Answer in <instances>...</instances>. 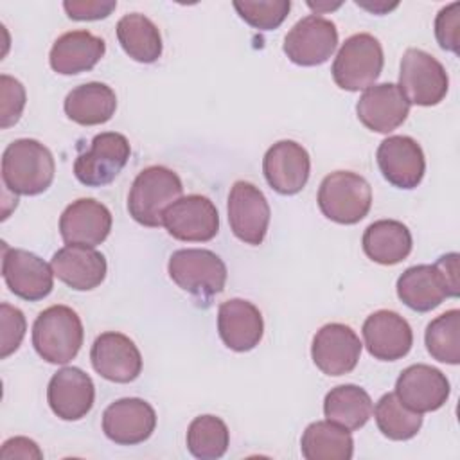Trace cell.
Masks as SVG:
<instances>
[{
  "label": "cell",
  "instance_id": "1",
  "mask_svg": "<svg viewBox=\"0 0 460 460\" xmlns=\"http://www.w3.org/2000/svg\"><path fill=\"white\" fill-rule=\"evenodd\" d=\"M395 288L401 302L417 313L438 307L447 296L456 298L460 293L458 253L451 252L435 264H417L404 270Z\"/></svg>",
  "mask_w": 460,
  "mask_h": 460
},
{
  "label": "cell",
  "instance_id": "2",
  "mask_svg": "<svg viewBox=\"0 0 460 460\" xmlns=\"http://www.w3.org/2000/svg\"><path fill=\"white\" fill-rule=\"evenodd\" d=\"M54 172L52 153L34 138H18L2 155V181L13 194L36 196L45 192Z\"/></svg>",
  "mask_w": 460,
  "mask_h": 460
},
{
  "label": "cell",
  "instance_id": "3",
  "mask_svg": "<svg viewBox=\"0 0 460 460\" xmlns=\"http://www.w3.org/2000/svg\"><path fill=\"white\" fill-rule=\"evenodd\" d=\"M180 176L164 165L146 167L137 174L128 194L129 216L144 226H162L164 212L181 198Z\"/></svg>",
  "mask_w": 460,
  "mask_h": 460
},
{
  "label": "cell",
  "instance_id": "4",
  "mask_svg": "<svg viewBox=\"0 0 460 460\" xmlns=\"http://www.w3.org/2000/svg\"><path fill=\"white\" fill-rule=\"evenodd\" d=\"M84 331L81 318L68 305H50L43 309L32 325V345L41 359L52 365L72 361L81 345Z\"/></svg>",
  "mask_w": 460,
  "mask_h": 460
},
{
  "label": "cell",
  "instance_id": "5",
  "mask_svg": "<svg viewBox=\"0 0 460 460\" xmlns=\"http://www.w3.org/2000/svg\"><path fill=\"white\" fill-rule=\"evenodd\" d=\"M316 201L327 219L340 225H356L372 207V189L361 174L334 171L322 180Z\"/></svg>",
  "mask_w": 460,
  "mask_h": 460
},
{
  "label": "cell",
  "instance_id": "6",
  "mask_svg": "<svg viewBox=\"0 0 460 460\" xmlns=\"http://www.w3.org/2000/svg\"><path fill=\"white\" fill-rule=\"evenodd\" d=\"M383 65L385 56L379 40L368 32H359L347 38L340 47L331 74L341 90L359 92L376 83Z\"/></svg>",
  "mask_w": 460,
  "mask_h": 460
},
{
  "label": "cell",
  "instance_id": "7",
  "mask_svg": "<svg viewBox=\"0 0 460 460\" xmlns=\"http://www.w3.org/2000/svg\"><path fill=\"white\" fill-rule=\"evenodd\" d=\"M167 271L180 289L201 300H208L221 293L226 284V266L223 259L203 248L172 252L167 262Z\"/></svg>",
  "mask_w": 460,
  "mask_h": 460
},
{
  "label": "cell",
  "instance_id": "8",
  "mask_svg": "<svg viewBox=\"0 0 460 460\" xmlns=\"http://www.w3.org/2000/svg\"><path fill=\"white\" fill-rule=\"evenodd\" d=\"M399 90L410 104L435 106L449 88V77L438 59L420 49H408L401 59Z\"/></svg>",
  "mask_w": 460,
  "mask_h": 460
},
{
  "label": "cell",
  "instance_id": "9",
  "mask_svg": "<svg viewBox=\"0 0 460 460\" xmlns=\"http://www.w3.org/2000/svg\"><path fill=\"white\" fill-rule=\"evenodd\" d=\"M129 155L131 147L122 133H99L92 138L90 147L77 155L74 162V174L86 187L108 185L124 169Z\"/></svg>",
  "mask_w": 460,
  "mask_h": 460
},
{
  "label": "cell",
  "instance_id": "10",
  "mask_svg": "<svg viewBox=\"0 0 460 460\" xmlns=\"http://www.w3.org/2000/svg\"><path fill=\"white\" fill-rule=\"evenodd\" d=\"M336 45L338 29L334 22L320 14H307L286 34L282 50L295 65L316 66L332 56Z\"/></svg>",
  "mask_w": 460,
  "mask_h": 460
},
{
  "label": "cell",
  "instance_id": "11",
  "mask_svg": "<svg viewBox=\"0 0 460 460\" xmlns=\"http://www.w3.org/2000/svg\"><path fill=\"white\" fill-rule=\"evenodd\" d=\"M162 226L178 241L205 243L217 235L219 214L207 196L189 194L164 212Z\"/></svg>",
  "mask_w": 460,
  "mask_h": 460
},
{
  "label": "cell",
  "instance_id": "12",
  "mask_svg": "<svg viewBox=\"0 0 460 460\" xmlns=\"http://www.w3.org/2000/svg\"><path fill=\"white\" fill-rule=\"evenodd\" d=\"M2 275L13 295L22 300L38 302L54 288V271L41 257L22 248L4 244Z\"/></svg>",
  "mask_w": 460,
  "mask_h": 460
},
{
  "label": "cell",
  "instance_id": "13",
  "mask_svg": "<svg viewBox=\"0 0 460 460\" xmlns=\"http://www.w3.org/2000/svg\"><path fill=\"white\" fill-rule=\"evenodd\" d=\"M228 223L234 235L252 246L264 241L270 225V205L259 187L250 181H235L228 194Z\"/></svg>",
  "mask_w": 460,
  "mask_h": 460
},
{
  "label": "cell",
  "instance_id": "14",
  "mask_svg": "<svg viewBox=\"0 0 460 460\" xmlns=\"http://www.w3.org/2000/svg\"><path fill=\"white\" fill-rule=\"evenodd\" d=\"M262 172L275 192L284 196L298 194L309 180V153L295 140H279L266 151Z\"/></svg>",
  "mask_w": 460,
  "mask_h": 460
},
{
  "label": "cell",
  "instance_id": "15",
  "mask_svg": "<svg viewBox=\"0 0 460 460\" xmlns=\"http://www.w3.org/2000/svg\"><path fill=\"white\" fill-rule=\"evenodd\" d=\"M359 336L345 323H325L313 338L311 356L323 374L343 376L356 368L361 356Z\"/></svg>",
  "mask_w": 460,
  "mask_h": 460
},
{
  "label": "cell",
  "instance_id": "16",
  "mask_svg": "<svg viewBox=\"0 0 460 460\" xmlns=\"http://www.w3.org/2000/svg\"><path fill=\"white\" fill-rule=\"evenodd\" d=\"M377 167L383 178L397 189H415L426 171L422 147L406 135L385 138L376 153Z\"/></svg>",
  "mask_w": 460,
  "mask_h": 460
},
{
  "label": "cell",
  "instance_id": "17",
  "mask_svg": "<svg viewBox=\"0 0 460 460\" xmlns=\"http://www.w3.org/2000/svg\"><path fill=\"white\" fill-rule=\"evenodd\" d=\"M155 428V408L138 397L117 399L102 413V431L119 446L140 444L153 435Z\"/></svg>",
  "mask_w": 460,
  "mask_h": 460
},
{
  "label": "cell",
  "instance_id": "18",
  "mask_svg": "<svg viewBox=\"0 0 460 460\" xmlns=\"http://www.w3.org/2000/svg\"><path fill=\"white\" fill-rule=\"evenodd\" d=\"M90 359L93 370L113 383H131L142 372L138 347L122 332L108 331L95 338Z\"/></svg>",
  "mask_w": 460,
  "mask_h": 460
},
{
  "label": "cell",
  "instance_id": "19",
  "mask_svg": "<svg viewBox=\"0 0 460 460\" xmlns=\"http://www.w3.org/2000/svg\"><path fill=\"white\" fill-rule=\"evenodd\" d=\"M451 386L438 368L424 363L410 365L395 381V395L410 410L426 413L442 408L449 397Z\"/></svg>",
  "mask_w": 460,
  "mask_h": 460
},
{
  "label": "cell",
  "instance_id": "20",
  "mask_svg": "<svg viewBox=\"0 0 460 460\" xmlns=\"http://www.w3.org/2000/svg\"><path fill=\"white\" fill-rule=\"evenodd\" d=\"M47 401L54 415L59 419L79 420L93 406V381L84 370L77 367H63L49 381Z\"/></svg>",
  "mask_w": 460,
  "mask_h": 460
},
{
  "label": "cell",
  "instance_id": "21",
  "mask_svg": "<svg viewBox=\"0 0 460 460\" xmlns=\"http://www.w3.org/2000/svg\"><path fill=\"white\" fill-rule=\"evenodd\" d=\"M363 340L370 356L381 361L404 358L413 345L410 323L395 311L379 309L363 323Z\"/></svg>",
  "mask_w": 460,
  "mask_h": 460
},
{
  "label": "cell",
  "instance_id": "22",
  "mask_svg": "<svg viewBox=\"0 0 460 460\" xmlns=\"http://www.w3.org/2000/svg\"><path fill=\"white\" fill-rule=\"evenodd\" d=\"M111 230V212L93 198L72 201L59 217V234L66 244L95 248Z\"/></svg>",
  "mask_w": 460,
  "mask_h": 460
},
{
  "label": "cell",
  "instance_id": "23",
  "mask_svg": "<svg viewBox=\"0 0 460 460\" xmlns=\"http://www.w3.org/2000/svg\"><path fill=\"white\" fill-rule=\"evenodd\" d=\"M356 113L359 122L376 133H390L397 129L410 113V102L397 84L381 83L368 86L358 104Z\"/></svg>",
  "mask_w": 460,
  "mask_h": 460
},
{
  "label": "cell",
  "instance_id": "24",
  "mask_svg": "<svg viewBox=\"0 0 460 460\" xmlns=\"http://www.w3.org/2000/svg\"><path fill=\"white\" fill-rule=\"evenodd\" d=\"M50 266L54 277L75 291H90L102 284L106 277V259L101 252L92 246L66 244L59 248L52 259Z\"/></svg>",
  "mask_w": 460,
  "mask_h": 460
},
{
  "label": "cell",
  "instance_id": "25",
  "mask_svg": "<svg viewBox=\"0 0 460 460\" xmlns=\"http://www.w3.org/2000/svg\"><path fill=\"white\" fill-rule=\"evenodd\" d=\"M217 332L228 349L248 352L262 340V314L252 302L230 298L217 309Z\"/></svg>",
  "mask_w": 460,
  "mask_h": 460
},
{
  "label": "cell",
  "instance_id": "26",
  "mask_svg": "<svg viewBox=\"0 0 460 460\" xmlns=\"http://www.w3.org/2000/svg\"><path fill=\"white\" fill-rule=\"evenodd\" d=\"M106 52L102 38L90 31H70L61 34L49 54L50 68L61 75H77L92 70Z\"/></svg>",
  "mask_w": 460,
  "mask_h": 460
},
{
  "label": "cell",
  "instance_id": "27",
  "mask_svg": "<svg viewBox=\"0 0 460 460\" xmlns=\"http://www.w3.org/2000/svg\"><path fill=\"white\" fill-rule=\"evenodd\" d=\"M66 117L81 126L108 122L117 110V95L104 83H84L68 92L63 102Z\"/></svg>",
  "mask_w": 460,
  "mask_h": 460
},
{
  "label": "cell",
  "instance_id": "28",
  "mask_svg": "<svg viewBox=\"0 0 460 460\" xmlns=\"http://www.w3.org/2000/svg\"><path fill=\"white\" fill-rule=\"evenodd\" d=\"M361 244L368 259L383 266H394L410 255L413 243L406 225L395 219H379L367 226Z\"/></svg>",
  "mask_w": 460,
  "mask_h": 460
},
{
  "label": "cell",
  "instance_id": "29",
  "mask_svg": "<svg viewBox=\"0 0 460 460\" xmlns=\"http://www.w3.org/2000/svg\"><path fill=\"white\" fill-rule=\"evenodd\" d=\"M300 451L305 460H350L354 440L349 429L331 420H316L302 433Z\"/></svg>",
  "mask_w": 460,
  "mask_h": 460
},
{
  "label": "cell",
  "instance_id": "30",
  "mask_svg": "<svg viewBox=\"0 0 460 460\" xmlns=\"http://www.w3.org/2000/svg\"><path fill=\"white\" fill-rule=\"evenodd\" d=\"M372 399L358 385H340L327 392L323 399L325 419L349 429H359L372 415Z\"/></svg>",
  "mask_w": 460,
  "mask_h": 460
},
{
  "label": "cell",
  "instance_id": "31",
  "mask_svg": "<svg viewBox=\"0 0 460 460\" xmlns=\"http://www.w3.org/2000/svg\"><path fill=\"white\" fill-rule=\"evenodd\" d=\"M117 40L122 50L138 63H155L162 56V36L158 27L140 13L124 14L117 22Z\"/></svg>",
  "mask_w": 460,
  "mask_h": 460
},
{
  "label": "cell",
  "instance_id": "32",
  "mask_svg": "<svg viewBox=\"0 0 460 460\" xmlns=\"http://www.w3.org/2000/svg\"><path fill=\"white\" fill-rule=\"evenodd\" d=\"M372 410L379 431L390 440H410L422 426V413L410 410L395 394H385Z\"/></svg>",
  "mask_w": 460,
  "mask_h": 460
},
{
  "label": "cell",
  "instance_id": "33",
  "mask_svg": "<svg viewBox=\"0 0 460 460\" xmlns=\"http://www.w3.org/2000/svg\"><path fill=\"white\" fill-rule=\"evenodd\" d=\"M230 444V431L216 415H199L187 428V449L199 460L221 458Z\"/></svg>",
  "mask_w": 460,
  "mask_h": 460
},
{
  "label": "cell",
  "instance_id": "34",
  "mask_svg": "<svg viewBox=\"0 0 460 460\" xmlns=\"http://www.w3.org/2000/svg\"><path fill=\"white\" fill-rule=\"evenodd\" d=\"M429 356L440 363H460V311L449 309L431 320L424 332Z\"/></svg>",
  "mask_w": 460,
  "mask_h": 460
},
{
  "label": "cell",
  "instance_id": "35",
  "mask_svg": "<svg viewBox=\"0 0 460 460\" xmlns=\"http://www.w3.org/2000/svg\"><path fill=\"white\" fill-rule=\"evenodd\" d=\"M237 14L253 29L273 31L288 16L291 9L289 0H235Z\"/></svg>",
  "mask_w": 460,
  "mask_h": 460
},
{
  "label": "cell",
  "instance_id": "36",
  "mask_svg": "<svg viewBox=\"0 0 460 460\" xmlns=\"http://www.w3.org/2000/svg\"><path fill=\"white\" fill-rule=\"evenodd\" d=\"M435 38L444 50L460 52V2L442 7L435 18Z\"/></svg>",
  "mask_w": 460,
  "mask_h": 460
},
{
  "label": "cell",
  "instance_id": "37",
  "mask_svg": "<svg viewBox=\"0 0 460 460\" xmlns=\"http://www.w3.org/2000/svg\"><path fill=\"white\" fill-rule=\"evenodd\" d=\"M0 95H2V128L7 129L9 126L20 120V115L25 108V88L23 84L7 75H0Z\"/></svg>",
  "mask_w": 460,
  "mask_h": 460
},
{
  "label": "cell",
  "instance_id": "38",
  "mask_svg": "<svg viewBox=\"0 0 460 460\" xmlns=\"http://www.w3.org/2000/svg\"><path fill=\"white\" fill-rule=\"evenodd\" d=\"M0 322H2V358L11 356L22 343L25 336V316L18 307L9 304L0 305Z\"/></svg>",
  "mask_w": 460,
  "mask_h": 460
},
{
  "label": "cell",
  "instance_id": "39",
  "mask_svg": "<svg viewBox=\"0 0 460 460\" xmlns=\"http://www.w3.org/2000/svg\"><path fill=\"white\" fill-rule=\"evenodd\" d=\"M117 7L115 0H66L63 2V9L68 18L77 22H92L102 20L110 16Z\"/></svg>",
  "mask_w": 460,
  "mask_h": 460
},
{
  "label": "cell",
  "instance_id": "40",
  "mask_svg": "<svg viewBox=\"0 0 460 460\" xmlns=\"http://www.w3.org/2000/svg\"><path fill=\"white\" fill-rule=\"evenodd\" d=\"M0 458H43L38 444L27 437H14L4 442Z\"/></svg>",
  "mask_w": 460,
  "mask_h": 460
},
{
  "label": "cell",
  "instance_id": "41",
  "mask_svg": "<svg viewBox=\"0 0 460 460\" xmlns=\"http://www.w3.org/2000/svg\"><path fill=\"white\" fill-rule=\"evenodd\" d=\"M356 4H358V5H361V7H365V9H368V11H372V13H376V14H381V13H386V11H390V9H395V7H397V4H386V2L365 4V2L356 0Z\"/></svg>",
  "mask_w": 460,
  "mask_h": 460
},
{
  "label": "cell",
  "instance_id": "42",
  "mask_svg": "<svg viewBox=\"0 0 460 460\" xmlns=\"http://www.w3.org/2000/svg\"><path fill=\"white\" fill-rule=\"evenodd\" d=\"M307 5H309L311 9H316V14H318L320 11H329V9H336V7H340V5H341V2H336V4H325V2H323V4L316 2V4H314V2H309Z\"/></svg>",
  "mask_w": 460,
  "mask_h": 460
}]
</instances>
